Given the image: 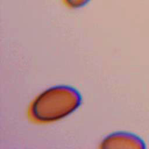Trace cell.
<instances>
[{"label": "cell", "mask_w": 149, "mask_h": 149, "mask_svg": "<svg viewBox=\"0 0 149 149\" xmlns=\"http://www.w3.org/2000/svg\"><path fill=\"white\" fill-rule=\"evenodd\" d=\"M90 0H63L65 4L70 8L77 9L87 5Z\"/></svg>", "instance_id": "3957f363"}, {"label": "cell", "mask_w": 149, "mask_h": 149, "mask_svg": "<svg viewBox=\"0 0 149 149\" xmlns=\"http://www.w3.org/2000/svg\"><path fill=\"white\" fill-rule=\"evenodd\" d=\"M81 96L74 87L57 86L40 94L31 103L29 116L38 123H49L65 118L77 109Z\"/></svg>", "instance_id": "6da1fadb"}, {"label": "cell", "mask_w": 149, "mask_h": 149, "mask_svg": "<svg viewBox=\"0 0 149 149\" xmlns=\"http://www.w3.org/2000/svg\"><path fill=\"white\" fill-rule=\"evenodd\" d=\"M104 148H135L144 149V141L137 135L132 133L118 132L107 136L101 143Z\"/></svg>", "instance_id": "7a4b0ae2"}]
</instances>
